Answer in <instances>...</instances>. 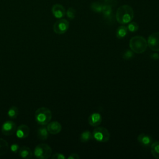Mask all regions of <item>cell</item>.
<instances>
[{"label": "cell", "instance_id": "7a4b0ae2", "mask_svg": "<svg viewBox=\"0 0 159 159\" xmlns=\"http://www.w3.org/2000/svg\"><path fill=\"white\" fill-rule=\"evenodd\" d=\"M148 46L147 41L146 39L139 35L134 36L132 37L129 42V47L134 53H143Z\"/></svg>", "mask_w": 159, "mask_h": 159}, {"label": "cell", "instance_id": "44dd1931", "mask_svg": "<svg viewBox=\"0 0 159 159\" xmlns=\"http://www.w3.org/2000/svg\"><path fill=\"white\" fill-rule=\"evenodd\" d=\"M104 4H102L100 2H93L90 5L91 9L96 13H101Z\"/></svg>", "mask_w": 159, "mask_h": 159}, {"label": "cell", "instance_id": "cb8c5ba5", "mask_svg": "<svg viewBox=\"0 0 159 159\" xmlns=\"http://www.w3.org/2000/svg\"><path fill=\"white\" fill-rule=\"evenodd\" d=\"M76 10L73 8V7H69L67 10V11L66 12V16L68 17V19L72 20L73 19L75 16H76Z\"/></svg>", "mask_w": 159, "mask_h": 159}, {"label": "cell", "instance_id": "277c9868", "mask_svg": "<svg viewBox=\"0 0 159 159\" xmlns=\"http://www.w3.org/2000/svg\"><path fill=\"white\" fill-rule=\"evenodd\" d=\"M52 153V148L47 143L38 144L34 148V155L39 159H47Z\"/></svg>", "mask_w": 159, "mask_h": 159}, {"label": "cell", "instance_id": "9c48e42d", "mask_svg": "<svg viewBox=\"0 0 159 159\" xmlns=\"http://www.w3.org/2000/svg\"><path fill=\"white\" fill-rule=\"evenodd\" d=\"M52 12L53 16L57 19H61L66 14L65 7L60 4H55L52 6Z\"/></svg>", "mask_w": 159, "mask_h": 159}, {"label": "cell", "instance_id": "9a60e30c", "mask_svg": "<svg viewBox=\"0 0 159 159\" xmlns=\"http://www.w3.org/2000/svg\"><path fill=\"white\" fill-rule=\"evenodd\" d=\"M37 135L39 139L42 140H46L48 137V132L45 127H42L38 129L37 131Z\"/></svg>", "mask_w": 159, "mask_h": 159}, {"label": "cell", "instance_id": "7c38bea8", "mask_svg": "<svg viewBox=\"0 0 159 159\" xmlns=\"http://www.w3.org/2000/svg\"><path fill=\"white\" fill-rule=\"evenodd\" d=\"M137 140L144 147H149L153 143L152 138L148 134L142 133L137 137Z\"/></svg>", "mask_w": 159, "mask_h": 159}, {"label": "cell", "instance_id": "f1b7e54d", "mask_svg": "<svg viewBox=\"0 0 159 159\" xmlns=\"http://www.w3.org/2000/svg\"><path fill=\"white\" fill-rule=\"evenodd\" d=\"M68 159H79L80 156L77 153H71L70 156L68 157Z\"/></svg>", "mask_w": 159, "mask_h": 159}, {"label": "cell", "instance_id": "d4e9b609", "mask_svg": "<svg viewBox=\"0 0 159 159\" xmlns=\"http://www.w3.org/2000/svg\"><path fill=\"white\" fill-rule=\"evenodd\" d=\"M134 52L132 50H127L123 53L122 57L125 60H129L134 57Z\"/></svg>", "mask_w": 159, "mask_h": 159}, {"label": "cell", "instance_id": "3957f363", "mask_svg": "<svg viewBox=\"0 0 159 159\" xmlns=\"http://www.w3.org/2000/svg\"><path fill=\"white\" fill-rule=\"evenodd\" d=\"M52 114L51 111L45 107L38 108L34 114L35 122L40 125H45L50 122Z\"/></svg>", "mask_w": 159, "mask_h": 159}, {"label": "cell", "instance_id": "e0dca14e", "mask_svg": "<svg viewBox=\"0 0 159 159\" xmlns=\"http://www.w3.org/2000/svg\"><path fill=\"white\" fill-rule=\"evenodd\" d=\"M104 17L106 19H109L111 17V16H112V6L108 5V4H104L103 5V7H102V12H101Z\"/></svg>", "mask_w": 159, "mask_h": 159}, {"label": "cell", "instance_id": "4316f807", "mask_svg": "<svg viewBox=\"0 0 159 159\" xmlns=\"http://www.w3.org/2000/svg\"><path fill=\"white\" fill-rule=\"evenodd\" d=\"M53 159H65V156L61 153H56L52 157Z\"/></svg>", "mask_w": 159, "mask_h": 159}, {"label": "cell", "instance_id": "8fae6325", "mask_svg": "<svg viewBox=\"0 0 159 159\" xmlns=\"http://www.w3.org/2000/svg\"><path fill=\"white\" fill-rule=\"evenodd\" d=\"M46 127L48 133L52 135H56L61 130V125L57 121L48 122Z\"/></svg>", "mask_w": 159, "mask_h": 159}, {"label": "cell", "instance_id": "2e32d148", "mask_svg": "<svg viewBox=\"0 0 159 159\" xmlns=\"http://www.w3.org/2000/svg\"><path fill=\"white\" fill-rule=\"evenodd\" d=\"M127 32H128V30H127V28L126 26H125V25L119 26L117 29L116 32V35L117 38H118L119 39H123L127 35Z\"/></svg>", "mask_w": 159, "mask_h": 159}, {"label": "cell", "instance_id": "30bf717a", "mask_svg": "<svg viewBox=\"0 0 159 159\" xmlns=\"http://www.w3.org/2000/svg\"><path fill=\"white\" fill-rule=\"evenodd\" d=\"M30 133V129L28 125L25 124L20 125L16 130V135L17 137L20 139L27 137Z\"/></svg>", "mask_w": 159, "mask_h": 159}, {"label": "cell", "instance_id": "484cf974", "mask_svg": "<svg viewBox=\"0 0 159 159\" xmlns=\"http://www.w3.org/2000/svg\"><path fill=\"white\" fill-rule=\"evenodd\" d=\"M20 148V146L17 143H12L10 146V149L13 153H17Z\"/></svg>", "mask_w": 159, "mask_h": 159}, {"label": "cell", "instance_id": "d6986e66", "mask_svg": "<svg viewBox=\"0 0 159 159\" xmlns=\"http://www.w3.org/2000/svg\"><path fill=\"white\" fill-rule=\"evenodd\" d=\"M151 153L157 159H159V141L153 142L151 145Z\"/></svg>", "mask_w": 159, "mask_h": 159}, {"label": "cell", "instance_id": "83f0119b", "mask_svg": "<svg viewBox=\"0 0 159 159\" xmlns=\"http://www.w3.org/2000/svg\"><path fill=\"white\" fill-rule=\"evenodd\" d=\"M117 1V0H104V4H108L112 7L113 6H114L116 4Z\"/></svg>", "mask_w": 159, "mask_h": 159}, {"label": "cell", "instance_id": "7402d4cb", "mask_svg": "<svg viewBox=\"0 0 159 159\" xmlns=\"http://www.w3.org/2000/svg\"><path fill=\"white\" fill-rule=\"evenodd\" d=\"M7 114L10 119H16L19 114V109L16 106H13L9 109Z\"/></svg>", "mask_w": 159, "mask_h": 159}, {"label": "cell", "instance_id": "603a6c76", "mask_svg": "<svg viewBox=\"0 0 159 159\" xmlns=\"http://www.w3.org/2000/svg\"><path fill=\"white\" fill-rule=\"evenodd\" d=\"M127 30L131 32H135L139 29V25L135 22H130L127 26Z\"/></svg>", "mask_w": 159, "mask_h": 159}, {"label": "cell", "instance_id": "f546056e", "mask_svg": "<svg viewBox=\"0 0 159 159\" xmlns=\"http://www.w3.org/2000/svg\"><path fill=\"white\" fill-rule=\"evenodd\" d=\"M150 57H151L152 59L155 60H158V59H159V54H158V53H153V54H151Z\"/></svg>", "mask_w": 159, "mask_h": 159}, {"label": "cell", "instance_id": "4fadbf2b", "mask_svg": "<svg viewBox=\"0 0 159 159\" xmlns=\"http://www.w3.org/2000/svg\"><path fill=\"white\" fill-rule=\"evenodd\" d=\"M102 122V117L99 113L94 112L91 114L88 117V123L93 127L98 126Z\"/></svg>", "mask_w": 159, "mask_h": 159}, {"label": "cell", "instance_id": "8992f818", "mask_svg": "<svg viewBox=\"0 0 159 159\" xmlns=\"http://www.w3.org/2000/svg\"><path fill=\"white\" fill-rule=\"evenodd\" d=\"M69 28V22L65 19H59L53 24V29L57 34H65Z\"/></svg>", "mask_w": 159, "mask_h": 159}, {"label": "cell", "instance_id": "5bb4252c", "mask_svg": "<svg viewBox=\"0 0 159 159\" xmlns=\"http://www.w3.org/2000/svg\"><path fill=\"white\" fill-rule=\"evenodd\" d=\"M19 155L24 159H30L32 157L33 153L30 148L26 146H22L20 147L19 152Z\"/></svg>", "mask_w": 159, "mask_h": 159}, {"label": "cell", "instance_id": "52a82bcc", "mask_svg": "<svg viewBox=\"0 0 159 159\" xmlns=\"http://www.w3.org/2000/svg\"><path fill=\"white\" fill-rule=\"evenodd\" d=\"M16 124L12 120H6L1 126V132L4 135L9 136L16 132Z\"/></svg>", "mask_w": 159, "mask_h": 159}, {"label": "cell", "instance_id": "5b68a950", "mask_svg": "<svg viewBox=\"0 0 159 159\" xmlns=\"http://www.w3.org/2000/svg\"><path fill=\"white\" fill-rule=\"evenodd\" d=\"M93 139L99 142H106L109 140L110 134L108 130L102 127H98L93 132Z\"/></svg>", "mask_w": 159, "mask_h": 159}, {"label": "cell", "instance_id": "ba28073f", "mask_svg": "<svg viewBox=\"0 0 159 159\" xmlns=\"http://www.w3.org/2000/svg\"><path fill=\"white\" fill-rule=\"evenodd\" d=\"M148 46L149 48L155 52L159 51V32L152 34L148 38Z\"/></svg>", "mask_w": 159, "mask_h": 159}, {"label": "cell", "instance_id": "ac0fdd59", "mask_svg": "<svg viewBox=\"0 0 159 159\" xmlns=\"http://www.w3.org/2000/svg\"><path fill=\"white\" fill-rule=\"evenodd\" d=\"M9 148V146L7 142L2 138H0V156L5 155L7 152Z\"/></svg>", "mask_w": 159, "mask_h": 159}, {"label": "cell", "instance_id": "6da1fadb", "mask_svg": "<svg viewBox=\"0 0 159 159\" xmlns=\"http://www.w3.org/2000/svg\"><path fill=\"white\" fill-rule=\"evenodd\" d=\"M134 16L132 7L129 5H122L118 7L116 11V18L117 21L120 24H129L132 21Z\"/></svg>", "mask_w": 159, "mask_h": 159}, {"label": "cell", "instance_id": "ffe728a7", "mask_svg": "<svg viewBox=\"0 0 159 159\" xmlns=\"http://www.w3.org/2000/svg\"><path fill=\"white\" fill-rule=\"evenodd\" d=\"M93 139V133L89 130H86L82 132L80 135V140L82 142H87Z\"/></svg>", "mask_w": 159, "mask_h": 159}]
</instances>
